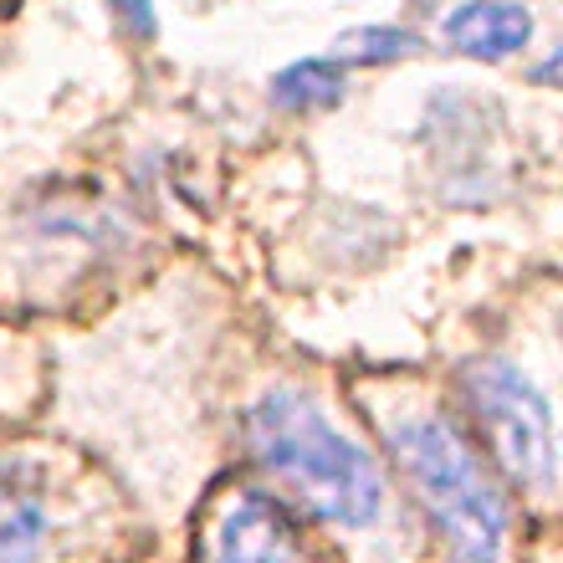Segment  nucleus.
<instances>
[{"label":"nucleus","instance_id":"obj_1","mask_svg":"<svg viewBox=\"0 0 563 563\" xmlns=\"http://www.w3.org/2000/svg\"><path fill=\"white\" fill-rule=\"evenodd\" d=\"M246 445L256 466L277 482L287 497L308 507L312 518L339 522V528H374L389 507V487L358 441L308 389L272 385L262 389L246 416Z\"/></svg>","mask_w":563,"mask_h":563},{"label":"nucleus","instance_id":"obj_2","mask_svg":"<svg viewBox=\"0 0 563 563\" xmlns=\"http://www.w3.org/2000/svg\"><path fill=\"white\" fill-rule=\"evenodd\" d=\"M385 445L405 472L416 503L430 512L435 533L456 563H507L512 549V512L476 441L426 400H400L385 416Z\"/></svg>","mask_w":563,"mask_h":563},{"label":"nucleus","instance_id":"obj_3","mask_svg":"<svg viewBox=\"0 0 563 563\" xmlns=\"http://www.w3.org/2000/svg\"><path fill=\"white\" fill-rule=\"evenodd\" d=\"M461 400L472 410L476 430L487 435V451L497 456L518 487H528L538 503H553V405L533 385V374L507 354H482L461 369Z\"/></svg>","mask_w":563,"mask_h":563},{"label":"nucleus","instance_id":"obj_4","mask_svg":"<svg viewBox=\"0 0 563 563\" xmlns=\"http://www.w3.org/2000/svg\"><path fill=\"white\" fill-rule=\"evenodd\" d=\"M206 563H297L292 533L262 492H231L206 538Z\"/></svg>","mask_w":563,"mask_h":563},{"label":"nucleus","instance_id":"obj_5","mask_svg":"<svg viewBox=\"0 0 563 563\" xmlns=\"http://www.w3.org/2000/svg\"><path fill=\"white\" fill-rule=\"evenodd\" d=\"M52 538V507L36 466L0 456V563H42Z\"/></svg>","mask_w":563,"mask_h":563},{"label":"nucleus","instance_id":"obj_6","mask_svg":"<svg viewBox=\"0 0 563 563\" xmlns=\"http://www.w3.org/2000/svg\"><path fill=\"white\" fill-rule=\"evenodd\" d=\"M445 42L466 57H512L533 42V15L518 0H466L445 15Z\"/></svg>","mask_w":563,"mask_h":563},{"label":"nucleus","instance_id":"obj_7","mask_svg":"<svg viewBox=\"0 0 563 563\" xmlns=\"http://www.w3.org/2000/svg\"><path fill=\"white\" fill-rule=\"evenodd\" d=\"M343 88V62L339 57H312V62H297L292 73L277 77V103L287 108H318L328 98H339Z\"/></svg>","mask_w":563,"mask_h":563},{"label":"nucleus","instance_id":"obj_8","mask_svg":"<svg viewBox=\"0 0 563 563\" xmlns=\"http://www.w3.org/2000/svg\"><path fill=\"white\" fill-rule=\"evenodd\" d=\"M113 5H119V15H123V26L129 31H139V36L154 31V5H148V0H113Z\"/></svg>","mask_w":563,"mask_h":563}]
</instances>
